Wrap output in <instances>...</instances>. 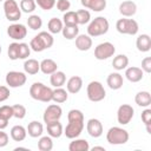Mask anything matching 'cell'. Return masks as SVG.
I'll use <instances>...</instances> for the list:
<instances>
[{
  "mask_svg": "<svg viewBox=\"0 0 151 151\" xmlns=\"http://www.w3.org/2000/svg\"><path fill=\"white\" fill-rule=\"evenodd\" d=\"M0 1H4V0H0Z\"/></svg>",
  "mask_w": 151,
  "mask_h": 151,
  "instance_id": "obj_53",
  "label": "cell"
},
{
  "mask_svg": "<svg viewBox=\"0 0 151 151\" xmlns=\"http://www.w3.org/2000/svg\"><path fill=\"white\" fill-rule=\"evenodd\" d=\"M106 84L111 90H119L124 85V78L119 72H112L107 76Z\"/></svg>",
  "mask_w": 151,
  "mask_h": 151,
  "instance_id": "obj_16",
  "label": "cell"
},
{
  "mask_svg": "<svg viewBox=\"0 0 151 151\" xmlns=\"http://www.w3.org/2000/svg\"><path fill=\"white\" fill-rule=\"evenodd\" d=\"M86 94H87V98L90 101L98 103V101H101L106 97V91L100 81L92 80L88 83V85L86 87Z\"/></svg>",
  "mask_w": 151,
  "mask_h": 151,
  "instance_id": "obj_5",
  "label": "cell"
},
{
  "mask_svg": "<svg viewBox=\"0 0 151 151\" xmlns=\"http://www.w3.org/2000/svg\"><path fill=\"white\" fill-rule=\"evenodd\" d=\"M92 150L94 151V150H100V151H105V147L104 146H93L92 147Z\"/></svg>",
  "mask_w": 151,
  "mask_h": 151,
  "instance_id": "obj_51",
  "label": "cell"
},
{
  "mask_svg": "<svg viewBox=\"0 0 151 151\" xmlns=\"http://www.w3.org/2000/svg\"><path fill=\"white\" fill-rule=\"evenodd\" d=\"M137 12V5L136 2H133L132 0H126L123 1L119 5V13L124 17V18H130L133 17Z\"/></svg>",
  "mask_w": 151,
  "mask_h": 151,
  "instance_id": "obj_17",
  "label": "cell"
},
{
  "mask_svg": "<svg viewBox=\"0 0 151 151\" xmlns=\"http://www.w3.org/2000/svg\"><path fill=\"white\" fill-rule=\"evenodd\" d=\"M136 47L139 52H149L151 50V38L149 34H140L136 40Z\"/></svg>",
  "mask_w": 151,
  "mask_h": 151,
  "instance_id": "obj_22",
  "label": "cell"
},
{
  "mask_svg": "<svg viewBox=\"0 0 151 151\" xmlns=\"http://www.w3.org/2000/svg\"><path fill=\"white\" fill-rule=\"evenodd\" d=\"M109 28H110L109 20L105 17H97L90 21V24L87 26V34L91 38L100 37V35L106 34Z\"/></svg>",
  "mask_w": 151,
  "mask_h": 151,
  "instance_id": "obj_3",
  "label": "cell"
},
{
  "mask_svg": "<svg viewBox=\"0 0 151 151\" xmlns=\"http://www.w3.org/2000/svg\"><path fill=\"white\" fill-rule=\"evenodd\" d=\"M55 6H57L58 11L65 13V12H67V11L70 9L71 2H70L68 0H57V1H55Z\"/></svg>",
  "mask_w": 151,
  "mask_h": 151,
  "instance_id": "obj_45",
  "label": "cell"
},
{
  "mask_svg": "<svg viewBox=\"0 0 151 151\" xmlns=\"http://www.w3.org/2000/svg\"><path fill=\"white\" fill-rule=\"evenodd\" d=\"M63 37L67 40H73L77 38V35L79 34V28L78 25L77 26H64L61 29Z\"/></svg>",
  "mask_w": 151,
  "mask_h": 151,
  "instance_id": "obj_34",
  "label": "cell"
},
{
  "mask_svg": "<svg viewBox=\"0 0 151 151\" xmlns=\"http://www.w3.org/2000/svg\"><path fill=\"white\" fill-rule=\"evenodd\" d=\"M7 34L13 40H22L27 35V28L22 24L14 22L7 27Z\"/></svg>",
  "mask_w": 151,
  "mask_h": 151,
  "instance_id": "obj_13",
  "label": "cell"
},
{
  "mask_svg": "<svg viewBox=\"0 0 151 151\" xmlns=\"http://www.w3.org/2000/svg\"><path fill=\"white\" fill-rule=\"evenodd\" d=\"M129 65V58L125 54H118L112 60V66L116 71H123Z\"/></svg>",
  "mask_w": 151,
  "mask_h": 151,
  "instance_id": "obj_30",
  "label": "cell"
},
{
  "mask_svg": "<svg viewBox=\"0 0 151 151\" xmlns=\"http://www.w3.org/2000/svg\"><path fill=\"white\" fill-rule=\"evenodd\" d=\"M4 13H5L6 19L12 22H15L21 18V9L15 0H5Z\"/></svg>",
  "mask_w": 151,
  "mask_h": 151,
  "instance_id": "obj_7",
  "label": "cell"
},
{
  "mask_svg": "<svg viewBox=\"0 0 151 151\" xmlns=\"http://www.w3.org/2000/svg\"><path fill=\"white\" fill-rule=\"evenodd\" d=\"M8 120H9V119H7V118L0 116V130H4V129H6V127L8 126Z\"/></svg>",
  "mask_w": 151,
  "mask_h": 151,
  "instance_id": "obj_50",
  "label": "cell"
},
{
  "mask_svg": "<svg viewBox=\"0 0 151 151\" xmlns=\"http://www.w3.org/2000/svg\"><path fill=\"white\" fill-rule=\"evenodd\" d=\"M0 116L5 117L7 119H11L13 117V109H12V106H9V105L0 106Z\"/></svg>",
  "mask_w": 151,
  "mask_h": 151,
  "instance_id": "obj_44",
  "label": "cell"
},
{
  "mask_svg": "<svg viewBox=\"0 0 151 151\" xmlns=\"http://www.w3.org/2000/svg\"><path fill=\"white\" fill-rule=\"evenodd\" d=\"M27 136V130L22 125H14L11 129V138L14 142H22Z\"/></svg>",
  "mask_w": 151,
  "mask_h": 151,
  "instance_id": "obj_26",
  "label": "cell"
},
{
  "mask_svg": "<svg viewBox=\"0 0 151 151\" xmlns=\"http://www.w3.org/2000/svg\"><path fill=\"white\" fill-rule=\"evenodd\" d=\"M27 25H28V27L31 29L37 31V29L41 28V26H42V19L38 14H32L27 19Z\"/></svg>",
  "mask_w": 151,
  "mask_h": 151,
  "instance_id": "obj_36",
  "label": "cell"
},
{
  "mask_svg": "<svg viewBox=\"0 0 151 151\" xmlns=\"http://www.w3.org/2000/svg\"><path fill=\"white\" fill-rule=\"evenodd\" d=\"M26 130H27V133H28L29 137H32V138H38V137H40V136L42 134V132H44V126H42V124H41L40 122H38V120H32V122L27 125Z\"/></svg>",
  "mask_w": 151,
  "mask_h": 151,
  "instance_id": "obj_23",
  "label": "cell"
},
{
  "mask_svg": "<svg viewBox=\"0 0 151 151\" xmlns=\"http://www.w3.org/2000/svg\"><path fill=\"white\" fill-rule=\"evenodd\" d=\"M9 142V137L4 130H0V147H5Z\"/></svg>",
  "mask_w": 151,
  "mask_h": 151,
  "instance_id": "obj_49",
  "label": "cell"
},
{
  "mask_svg": "<svg viewBox=\"0 0 151 151\" xmlns=\"http://www.w3.org/2000/svg\"><path fill=\"white\" fill-rule=\"evenodd\" d=\"M0 54H1V45H0Z\"/></svg>",
  "mask_w": 151,
  "mask_h": 151,
  "instance_id": "obj_52",
  "label": "cell"
},
{
  "mask_svg": "<svg viewBox=\"0 0 151 151\" xmlns=\"http://www.w3.org/2000/svg\"><path fill=\"white\" fill-rule=\"evenodd\" d=\"M8 58L11 60H18L19 59V42H12L8 46L7 50Z\"/></svg>",
  "mask_w": 151,
  "mask_h": 151,
  "instance_id": "obj_39",
  "label": "cell"
},
{
  "mask_svg": "<svg viewBox=\"0 0 151 151\" xmlns=\"http://www.w3.org/2000/svg\"><path fill=\"white\" fill-rule=\"evenodd\" d=\"M114 53H116V47L110 41L100 42L94 48V58L98 60H106V59L113 57Z\"/></svg>",
  "mask_w": 151,
  "mask_h": 151,
  "instance_id": "obj_8",
  "label": "cell"
},
{
  "mask_svg": "<svg viewBox=\"0 0 151 151\" xmlns=\"http://www.w3.org/2000/svg\"><path fill=\"white\" fill-rule=\"evenodd\" d=\"M64 27V24H63V20L58 19V18H51L47 22V28H48V32L51 34H58V33H61V29Z\"/></svg>",
  "mask_w": 151,
  "mask_h": 151,
  "instance_id": "obj_32",
  "label": "cell"
},
{
  "mask_svg": "<svg viewBox=\"0 0 151 151\" xmlns=\"http://www.w3.org/2000/svg\"><path fill=\"white\" fill-rule=\"evenodd\" d=\"M84 120H68L66 127L64 129V134L68 139H74L80 136L84 130Z\"/></svg>",
  "mask_w": 151,
  "mask_h": 151,
  "instance_id": "obj_10",
  "label": "cell"
},
{
  "mask_svg": "<svg viewBox=\"0 0 151 151\" xmlns=\"http://www.w3.org/2000/svg\"><path fill=\"white\" fill-rule=\"evenodd\" d=\"M81 87H83V79L79 76L71 77L66 83V90L68 93H72V94L78 93L81 90Z\"/></svg>",
  "mask_w": 151,
  "mask_h": 151,
  "instance_id": "obj_19",
  "label": "cell"
},
{
  "mask_svg": "<svg viewBox=\"0 0 151 151\" xmlns=\"http://www.w3.org/2000/svg\"><path fill=\"white\" fill-rule=\"evenodd\" d=\"M134 101L140 107H149L151 105V94L149 91H140L134 96Z\"/></svg>",
  "mask_w": 151,
  "mask_h": 151,
  "instance_id": "obj_24",
  "label": "cell"
},
{
  "mask_svg": "<svg viewBox=\"0 0 151 151\" xmlns=\"http://www.w3.org/2000/svg\"><path fill=\"white\" fill-rule=\"evenodd\" d=\"M76 47L79 51H88L92 47V38L88 34H78L76 38Z\"/></svg>",
  "mask_w": 151,
  "mask_h": 151,
  "instance_id": "obj_18",
  "label": "cell"
},
{
  "mask_svg": "<svg viewBox=\"0 0 151 151\" xmlns=\"http://www.w3.org/2000/svg\"><path fill=\"white\" fill-rule=\"evenodd\" d=\"M78 25H85L91 21V13L87 9H79L76 12Z\"/></svg>",
  "mask_w": 151,
  "mask_h": 151,
  "instance_id": "obj_37",
  "label": "cell"
},
{
  "mask_svg": "<svg viewBox=\"0 0 151 151\" xmlns=\"http://www.w3.org/2000/svg\"><path fill=\"white\" fill-rule=\"evenodd\" d=\"M144 73H150L151 72V57H145L142 60V67Z\"/></svg>",
  "mask_w": 151,
  "mask_h": 151,
  "instance_id": "obj_47",
  "label": "cell"
},
{
  "mask_svg": "<svg viewBox=\"0 0 151 151\" xmlns=\"http://www.w3.org/2000/svg\"><path fill=\"white\" fill-rule=\"evenodd\" d=\"M81 5L93 12H101L106 8V0H80Z\"/></svg>",
  "mask_w": 151,
  "mask_h": 151,
  "instance_id": "obj_20",
  "label": "cell"
},
{
  "mask_svg": "<svg viewBox=\"0 0 151 151\" xmlns=\"http://www.w3.org/2000/svg\"><path fill=\"white\" fill-rule=\"evenodd\" d=\"M46 129H47L48 136L52 137V138H59L64 133V127H63V125L59 120L46 124Z\"/></svg>",
  "mask_w": 151,
  "mask_h": 151,
  "instance_id": "obj_21",
  "label": "cell"
},
{
  "mask_svg": "<svg viewBox=\"0 0 151 151\" xmlns=\"http://www.w3.org/2000/svg\"><path fill=\"white\" fill-rule=\"evenodd\" d=\"M55 1H57V0H35L37 5H38L41 9H44V11H50V9H52V8L55 6Z\"/></svg>",
  "mask_w": 151,
  "mask_h": 151,
  "instance_id": "obj_43",
  "label": "cell"
},
{
  "mask_svg": "<svg viewBox=\"0 0 151 151\" xmlns=\"http://www.w3.org/2000/svg\"><path fill=\"white\" fill-rule=\"evenodd\" d=\"M134 114V110L129 104H122L117 110V120L120 125H127Z\"/></svg>",
  "mask_w": 151,
  "mask_h": 151,
  "instance_id": "obj_11",
  "label": "cell"
},
{
  "mask_svg": "<svg viewBox=\"0 0 151 151\" xmlns=\"http://www.w3.org/2000/svg\"><path fill=\"white\" fill-rule=\"evenodd\" d=\"M68 99V92L67 90L63 88V87H55V90H53L52 92V100L57 104H61L65 103Z\"/></svg>",
  "mask_w": 151,
  "mask_h": 151,
  "instance_id": "obj_31",
  "label": "cell"
},
{
  "mask_svg": "<svg viewBox=\"0 0 151 151\" xmlns=\"http://www.w3.org/2000/svg\"><path fill=\"white\" fill-rule=\"evenodd\" d=\"M57 70H58V65H57V63L53 59L47 58V59H44L40 63V71L44 74H52Z\"/></svg>",
  "mask_w": 151,
  "mask_h": 151,
  "instance_id": "obj_29",
  "label": "cell"
},
{
  "mask_svg": "<svg viewBox=\"0 0 151 151\" xmlns=\"http://www.w3.org/2000/svg\"><path fill=\"white\" fill-rule=\"evenodd\" d=\"M9 88L7 86H4V85H0V103L7 100L9 98Z\"/></svg>",
  "mask_w": 151,
  "mask_h": 151,
  "instance_id": "obj_48",
  "label": "cell"
},
{
  "mask_svg": "<svg viewBox=\"0 0 151 151\" xmlns=\"http://www.w3.org/2000/svg\"><path fill=\"white\" fill-rule=\"evenodd\" d=\"M86 131H87V133H88L91 137H93V138H99V137L103 134V131H104L101 122H100L99 119H97V118H91V119H88L87 123H86Z\"/></svg>",
  "mask_w": 151,
  "mask_h": 151,
  "instance_id": "obj_14",
  "label": "cell"
},
{
  "mask_svg": "<svg viewBox=\"0 0 151 151\" xmlns=\"http://www.w3.org/2000/svg\"><path fill=\"white\" fill-rule=\"evenodd\" d=\"M24 71L26 74L34 76L40 71V63L35 59H26L24 63Z\"/></svg>",
  "mask_w": 151,
  "mask_h": 151,
  "instance_id": "obj_25",
  "label": "cell"
},
{
  "mask_svg": "<svg viewBox=\"0 0 151 151\" xmlns=\"http://www.w3.org/2000/svg\"><path fill=\"white\" fill-rule=\"evenodd\" d=\"M50 83L53 87H61L66 83V74L63 71H55L52 74H50Z\"/></svg>",
  "mask_w": 151,
  "mask_h": 151,
  "instance_id": "obj_28",
  "label": "cell"
},
{
  "mask_svg": "<svg viewBox=\"0 0 151 151\" xmlns=\"http://www.w3.org/2000/svg\"><path fill=\"white\" fill-rule=\"evenodd\" d=\"M13 109V117L17 119H22L26 116V107L21 104H15L12 106Z\"/></svg>",
  "mask_w": 151,
  "mask_h": 151,
  "instance_id": "obj_40",
  "label": "cell"
},
{
  "mask_svg": "<svg viewBox=\"0 0 151 151\" xmlns=\"http://www.w3.org/2000/svg\"><path fill=\"white\" fill-rule=\"evenodd\" d=\"M70 151H88L90 150V144L86 139H79L74 138L70 145H68Z\"/></svg>",
  "mask_w": 151,
  "mask_h": 151,
  "instance_id": "obj_27",
  "label": "cell"
},
{
  "mask_svg": "<svg viewBox=\"0 0 151 151\" xmlns=\"http://www.w3.org/2000/svg\"><path fill=\"white\" fill-rule=\"evenodd\" d=\"M31 54V47L26 42H19V59H27Z\"/></svg>",
  "mask_w": 151,
  "mask_h": 151,
  "instance_id": "obj_41",
  "label": "cell"
},
{
  "mask_svg": "<svg viewBox=\"0 0 151 151\" xmlns=\"http://www.w3.org/2000/svg\"><path fill=\"white\" fill-rule=\"evenodd\" d=\"M61 116H63V109L55 103V104H51L46 107V110L44 111L42 119H44V123L48 124V123L59 120L61 118Z\"/></svg>",
  "mask_w": 151,
  "mask_h": 151,
  "instance_id": "obj_12",
  "label": "cell"
},
{
  "mask_svg": "<svg viewBox=\"0 0 151 151\" xmlns=\"http://www.w3.org/2000/svg\"><path fill=\"white\" fill-rule=\"evenodd\" d=\"M53 42H54L53 35L50 32L42 31L32 38V40L29 42V47L34 52H42L45 50L51 48L53 46Z\"/></svg>",
  "mask_w": 151,
  "mask_h": 151,
  "instance_id": "obj_1",
  "label": "cell"
},
{
  "mask_svg": "<svg viewBox=\"0 0 151 151\" xmlns=\"http://www.w3.org/2000/svg\"><path fill=\"white\" fill-rule=\"evenodd\" d=\"M6 84L8 85V87L12 88H17V87H21L25 85L26 80H27V76L24 72H19V71H9L6 74Z\"/></svg>",
  "mask_w": 151,
  "mask_h": 151,
  "instance_id": "obj_9",
  "label": "cell"
},
{
  "mask_svg": "<svg viewBox=\"0 0 151 151\" xmlns=\"http://www.w3.org/2000/svg\"><path fill=\"white\" fill-rule=\"evenodd\" d=\"M63 24H64V26H77L78 21H77L76 12H73V11L65 12L63 15Z\"/></svg>",
  "mask_w": 151,
  "mask_h": 151,
  "instance_id": "obj_35",
  "label": "cell"
},
{
  "mask_svg": "<svg viewBox=\"0 0 151 151\" xmlns=\"http://www.w3.org/2000/svg\"><path fill=\"white\" fill-rule=\"evenodd\" d=\"M116 29L120 34H127V35H136L139 31L138 22L134 19L129 18H122L117 20L116 22Z\"/></svg>",
  "mask_w": 151,
  "mask_h": 151,
  "instance_id": "obj_6",
  "label": "cell"
},
{
  "mask_svg": "<svg viewBox=\"0 0 151 151\" xmlns=\"http://www.w3.org/2000/svg\"><path fill=\"white\" fill-rule=\"evenodd\" d=\"M142 120L145 126H151V109L145 107V110L142 112Z\"/></svg>",
  "mask_w": 151,
  "mask_h": 151,
  "instance_id": "obj_46",
  "label": "cell"
},
{
  "mask_svg": "<svg viewBox=\"0 0 151 151\" xmlns=\"http://www.w3.org/2000/svg\"><path fill=\"white\" fill-rule=\"evenodd\" d=\"M67 120H84V113L78 109H72L67 113Z\"/></svg>",
  "mask_w": 151,
  "mask_h": 151,
  "instance_id": "obj_42",
  "label": "cell"
},
{
  "mask_svg": "<svg viewBox=\"0 0 151 151\" xmlns=\"http://www.w3.org/2000/svg\"><path fill=\"white\" fill-rule=\"evenodd\" d=\"M143 77H144V72L140 67L131 66L125 68V78L130 83H138L143 79Z\"/></svg>",
  "mask_w": 151,
  "mask_h": 151,
  "instance_id": "obj_15",
  "label": "cell"
},
{
  "mask_svg": "<svg viewBox=\"0 0 151 151\" xmlns=\"http://www.w3.org/2000/svg\"><path fill=\"white\" fill-rule=\"evenodd\" d=\"M52 92H53V90L51 87H48L39 81L33 83L29 87V96L34 100L42 101V103H50L52 100Z\"/></svg>",
  "mask_w": 151,
  "mask_h": 151,
  "instance_id": "obj_2",
  "label": "cell"
},
{
  "mask_svg": "<svg viewBox=\"0 0 151 151\" xmlns=\"http://www.w3.org/2000/svg\"><path fill=\"white\" fill-rule=\"evenodd\" d=\"M129 138H130L129 132L125 129L119 127V126L110 127L106 133V140L111 145H123L127 143Z\"/></svg>",
  "mask_w": 151,
  "mask_h": 151,
  "instance_id": "obj_4",
  "label": "cell"
},
{
  "mask_svg": "<svg viewBox=\"0 0 151 151\" xmlns=\"http://www.w3.org/2000/svg\"><path fill=\"white\" fill-rule=\"evenodd\" d=\"M37 2L35 0H21L20 1V9L24 13H32L35 11Z\"/></svg>",
  "mask_w": 151,
  "mask_h": 151,
  "instance_id": "obj_38",
  "label": "cell"
},
{
  "mask_svg": "<svg viewBox=\"0 0 151 151\" xmlns=\"http://www.w3.org/2000/svg\"><path fill=\"white\" fill-rule=\"evenodd\" d=\"M38 149L40 151H51L53 149V140L50 136H40L38 140Z\"/></svg>",
  "mask_w": 151,
  "mask_h": 151,
  "instance_id": "obj_33",
  "label": "cell"
}]
</instances>
